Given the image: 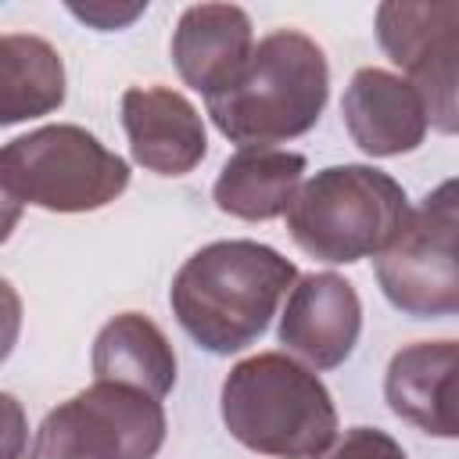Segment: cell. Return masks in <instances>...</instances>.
<instances>
[{
  "mask_svg": "<svg viewBox=\"0 0 459 459\" xmlns=\"http://www.w3.org/2000/svg\"><path fill=\"white\" fill-rule=\"evenodd\" d=\"M377 43L420 90L427 122L459 133V0L452 4H380Z\"/></svg>",
  "mask_w": 459,
  "mask_h": 459,
  "instance_id": "obj_8",
  "label": "cell"
},
{
  "mask_svg": "<svg viewBox=\"0 0 459 459\" xmlns=\"http://www.w3.org/2000/svg\"><path fill=\"white\" fill-rule=\"evenodd\" d=\"M65 104L61 54L32 32H4L0 39V122L50 115Z\"/></svg>",
  "mask_w": 459,
  "mask_h": 459,
  "instance_id": "obj_16",
  "label": "cell"
},
{
  "mask_svg": "<svg viewBox=\"0 0 459 459\" xmlns=\"http://www.w3.org/2000/svg\"><path fill=\"white\" fill-rule=\"evenodd\" d=\"M294 283L298 265L276 247L258 240H215L179 265L169 305L197 348L233 355L269 330V319Z\"/></svg>",
  "mask_w": 459,
  "mask_h": 459,
  "instance_id": "obj_1",
  "label": "cell"
},
{
  "mask_svg": "<svg viewBox=\"0 0 459 459\" xmlns=\"http://www.w3.org/2000/svg\"><path fill=\"white\" fill-rule=\"evenodd\" d=\"M344 129L369 158H398L427 140V108L420 90L387 68H359L341 97Z\"/></svg>",
  "mask_w": 459,
  "mask_h": 459,
  "instance_id": "obj_12",
  "label": "cell"
},
{
  "mask_svg": "<svg viewBox=\"0 0 459 459\" xmlns=\"http://www.w3.org/2000/svg\"><path fill=\"white\" fill-rule=\"evenodd\" d=\"M122 129L133 161L158 176H186L208 154L204 118L172 86H129L122 93Z\"/></svg>",
  "mask_w": 459,
  "mask_h": 459,
  "instance_id": "obj_10",
  "label": "cell"
},
{
  "mask_svg": "<svg viewBox=\"0 0 459 459\" xmlns=\"http://www.w3.org/2000/svg\"><path fill=\"white\" fill-rule=\"evenodd\" d=\"M4 405H7V420H11V448H7V459H18V455H14V437H18V420H22V412H18V402H14L11 394H4Z\"/></svg>",
  "mask_w": 459,
  "mask_h": 459,
  "instance_id": "obj_19",
  "label": "cell"
},
{
  "mask_svg": "<svg viewBox=\"0 0 459 459\" xmlns=\"http://www.w3.org/2000/svg\"><path fill=\"white\" fill-rule=\"evenodd\" d=\"M330 97V65L323 47L298 32L276 29L255 43L247 68L215 97L208 115L237 147H273L305 136Z\"/></svg>",
  "mask_w": 459,
  "mask_h": 459,
  "instance_id": "obj_2",
  "label": "cell"
},
{
  "mask_svg": "<svg viewBox=\"0 0 459 459\" xmlns=\"http://www.w3.org/2000/svg\"><path fill=\"white\" fill-rule=\"evenodd\" d=\"M251 54V18L237 4H194L172 29V65L190 90L204 93V100L222 93L247 68Z\"/></svg>",
  "mask_w": 459,
  "mask_h": 459,
  "instance_id": "obj_13",
  "label": "cell"
},
{
  "mask_svg": "<svg viewBox=\"0 0 459 459\" xmlns=\"http://www.w3.org/2000/svg\"><path fill=\"white\" fill-rule=\"evenodd\" d=\"M276 333L280 344L308 369H337L362 333V301L355 283L337 273L298 276Z\"/></svg>",
  "mask_w": 459,
  "mask_h": 459,
  "instance_id": "obj_9",
  "label": "cell"
},
{
  "mask_svg": "<svg viewBox=\"0 0 459 459\" xmlns=\"http://www.w3.org/2000/svg\"><path fill=\"white\" fill-rule=\"evenodd\" d=\"M319 459H409L405 448L380 427H351Z\"/></svg>",
  "mask_w": 459,
  "mask_h": 459,
  "instance_id": "obj_17",
  "label": "cell"
},
{
  "mask_svg": "<svg viewBox=\"0 0 459 459\" xmlns=\"http://www.w3.org/2000/svg\"><path fill=\"white\" fill-rule=\"evenodd\" d=\"M0 186L7 204L75 215L111 204L129 186V165L90 129L57 122L4 143Z\"/></svg>",
  "mask_w": 459,
  "mask_h": 459,
  "instance_id": "obj_5",
  "label": "cell"
},
{
  "mask_svg": "<svg viewBox=\"0 0 459 459\" xmlns=\"http://www.w3.org/2000/svg\"><path fill=\"white\" fill-rule=\"evenodd\" d=\"M305 179V158L280 147H240L219 172L212 186V201L219 212L265 222L287 215L290 201L298 197Z\"/></svg>",
  "mask_w": 459,
  "mask_h": 459,
  "instance_id": "obj_14",
  "label": "cell"
},
{
  "mask_svg": "<svg viewBox=\"0 0 459 459\" xmlns=\"http://www.w3.org/2000/svg\"><path fill=\"white\" fill-rule=\"evenodd\" d=\"M68 11H72L79 22L100 29V32H115V29L133 25V22L147 11V0H136V4H122V0H115V4H111V0H86V4H68Z\"/></svg>",
  "mask_w": 459,
  "mask_h": 459,
  "instance_id": "obj_18",
  "label": "cell"
},
{
  "mask_svg": "<svg viewBox=\"0 0 459 459\" xmlns=\"http://www.w3.org/2000/svg\"><path fill=\"white\" fill-rule=\"evenodd\" d=\"M405 186L373 165H330L301 183L287 208L294 244L330 265L384 255L409 219Z\"/></svg>",
  "mask_w": 459,
  "mask_h": 459,
  "instance_id": "obj_4",
  "label": "cell"
},
{
  "mask_svg": "<svg viewBox=\"0 0 459 459\" xmlns=\"http://www.w3.org/2000/svg\"><path fill=\"white\" fill-rule=\"evenodd\" d=\"M90 366L97 380L129 384L154 398H165L176 384V351L161 326L140 312H122L100 326Z\"/></svg>",
  "mask_w": 459,
  "mask_h": 459,
  "instance_id": "obj_15",
  "label": "cell"
},
{
  "mask_svg": "<svg viewBox=\"0 0 459 459\" xmlns=\"http://www.w3.org/2000/svg\"><path fill=\"white\" fill-rule=\"evenodd\" d=\"M161 398L111 380H93L50 409L25 459H154L165 445Z\"/></svg>",
  "mask_w": 459,
  "mask_h": 459,
  "instance_id": "obj_6",
  "label": "cell"
},
{
  "mask_svg": "<svg viewBox=\"0 0 459 459\" xmlns=\"http://www.w3.org/2000/svg\"><path fill=\"white\" fill-rule=\"evenodd\" d=\"M377 283L412 319L459 316V176L409 212L394 244L377 255Z\"/></svg>",
  "mask_w": 459,
  "mask_h": 459,
  "instance_id": "obj_7",
  "label": "cell"
},
{
  "mask_svg": "<svg viewBox=\"0 0 459 459\" xmlns=\"http://www.w3.org/2000/svg\"><path fill=\"white\" fill-rule=\"evenodd\" d=\"M226 430L269 459H319L337 437V409L316 369L283 351L237 362L219 394Z\"/></svg>",
  "mask_w": 459,
  "mask_h": 459,
  "instance_id": "obj_3",
  "label": "cell"
},
{
  "mask_svg": "<svg viewBox=\"0 0 459 459\" xmlns=\"http://www.w3.org/2000/svg\"><path fill=\"white\" fill-rule=\"evenodd\" d=\"M384 398L409 427L430 437H459V341L398 348L384 373Z\"/></svg>",
  "mask_w": 459,
  "mask_h": 459,
  "instance_id": "obj_11",
  "label": "cell"
}]
</instances>
